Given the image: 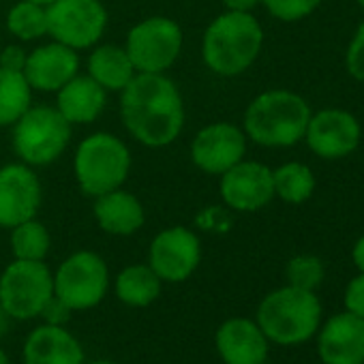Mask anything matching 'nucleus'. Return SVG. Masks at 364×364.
I'll return each mask as SVG.
<instances>
[{"label":"nucleus","instance_id":"nucleus-1","mask_svg":"<svg viewBox=\"0 0 364 364\" xmlns=\"http://www.w3.org/2000/svg\"><path fill=\"white\" fill-rule=\"evenodd\" d=\"M120 114L129 133L144 146L171 144L185 124V107L176 84L161 73H139L122 88Z\"/></svg>","mask_w":364,"mask_h":364},{"label":"nucleus","instance_id":"nucleus-2","mask_svg":"<svg viewBox=\"0 0 364 364\" xmlns=\"http://www.w3.org/2000/svg\"><path fill=\"white\" fill-rule=\"evenodd\" d=\"M262 43L264 31L251 14L228 11L208 26L202 41V56L217 75L234 77L255 63Z\"/></svg>","mask_w":364,"mask_h":364},{"label":"nucleus","instance_id":"nucleus-3","mask_svg":"<svg viewBox=\"0 0 364 364\" xmlns=\"http://www.w3.org/2000/svg\"><path fill=\"white\" fill-rule=\"evenodd\" d=\"M311 118L309 103L291 90H268L251 101L245 133L266 148H289L304 139Z\"/></svg>","mask_w":364,"mask_h":364},{"label":"nucleus","instance_id":"nucleus-4","mask_svg":"<svg viewBox=\"0 0 364 364\" xmlns=\"http://www.w3.org/2000/svg\"><path fill=\"white\" fill-rule=\"evenodd\" d=\"M321 304L315 291L281 287L268 294L257 309V326L277 345H300L319 330Z\"/></svg>","mask_w":364,"mask_h":364},{"label":"nucleus","instance_id":"nucleus-5","mask_svg":"<svg viewBox=\"0 0 364 364\" xmlns=\"http://www.w3.org/2000/svg\"><path fill=\"white\" fill-rule=\"evenodd\" d=\"M131 167V154L112 133L86 137L75 152V176L86 196H105L122 187Z\"/></svg>","mask_w":364,"mask_h":364},{"label":"nucleus","instance_id":"nucleus-6","mask_svg":"<svg viewBox=\"0 0 364 364\" xmlns=\"http://www.w3.org/2000/svg\"><path fill=\"white\" fill-rule=\"evenodd\" d=\"M71 139V122L50 105L28 107L14 129V148L28 165H50Z\"/></svg>","mask_w":364,"mask_h":364},{"label":"nucleus","instance_id":"nucleus-7","mask_svg":"<svg viewBox=\"0 0 364 364\" xmlns=\"http://www.w3.org/2000/svg\"><path fill=\"white\" fill-rule=\"evenodd\" d=\"M54 296V277L43 262L16 259L0 277V304L14 319H33Z\"/></svg>","mask_w":364,"mask_h":364},{"label":"nucleus","instance_id":"nucleus-8","mask_svg":"<svg viewBox=\"0 0 364 364\" xmlns=\"http://www.w3.org/2000/svg\"><path fill=\"white\" fill-rule=\"evenodd\" d=\"M109 285L105 262L92 251H80L67 257L54 277V296L71 311H86L97 306Z\"/></svg>","mask_w":364,"mask_h":364},{"label":"nucleus","instance_id":"nucleus-9","mask_svg":"<svg viewBox=\"0 0 364 364\" xmlns=\"http://www.w3.org/2000/svg\"><path fill=\"white\" fill-rule=\"evenodd\" d=\"M46 14L48 33L71 50L95 46L107 26V11L99 0H54Z\"/></svg>","mask_w":364,"mask_h":364},{"label":"nucleus","instance_id":"nucleus-10","mask_svg":"<svg viewBox=\"0 0 364 364\" xmlns=\"http://www.w3.org/2000/svg\"><path fill=\"white\" fill-rule=\"evenodd\" d=\"M182 48V33L173 20L150 18L131 28L127 37V54L141 73H161L173 65Z\"/></svg>","mask_w":364,"mask_h":364},{"label":"nucleus","instance_id":"nucleus-11","mask_svg":"<svg viewBox=\"0 0 364 364\" xmlns=\"http://www.w3.org/2000/svg\"><path fill=\"white\" fill-rule=\"evenodd\" d=\"M202 259L198 236L187 228H169L161 232L148 251V266L161 281L180 283L189 279Z\"/></svg>","mask_w":364,"mask_h":364},{"label":"nucleus","instance_id":"nucleus-12","mask_svg":"<svg viewBox=\"0 0 364 364\" xmlns=\"http://www.w3.org/2000/svg\"><path fill=\"white\" fill-rule=\"evenodd\" d=\"M360 137H362V129L358 118L336 107H328V109H319L317 114H311L304 131V139L309 148L326 161H334L351 154L358 148Z\"/></svg>","mask_w":364,"mask_h":364},{"label":"nucleus","instance_id":"nucleus-13","mask_svg":"<svg viewBox=\"0 0 364 364\" xmlns=\"http://www.w3.org/2000/svg\"><path fill=\"white\" fill-rule=\"evenodd\" d=\"M41 204L37 173L20 163L0 169V228H18L35 219Z\"/></svg>","mask_w":364,"mask_h":364},{"label":"nucleus","instance_id":"nucleus-14","mask_svg":"<svg viewBox=\"0 0 364 364\" xmlns=\"http://www.w3.org/2000/svg\"><path fill=\"white\" fill-rule=\"evenodd\" d=\"M221 198L240 213H255L274 198L272 169L257 161H240L221 173Z\"/></svg>","mask_w":364,"mask_h":364},{"label":"nucleus","instance_id":"nucleus-15","mask_svg":"<svg viewBox=\"0 0 364 364\" xmlns=\"http://www.w3.org/2000/svg\"><path fill=\"white\" fill-rule=\"evenodd\" d=\"M245 152L247 135L230 122L204 127L191 144L193 163L208 173H225L230 167L242 161Z\"/></svg>","mask_w":364,"mask_h":364},{"label":"nucleus","instance_id":"nucleus-16","mask_svg":"<svg viewBox=\"0 0 364 364\" xmlns=\"http://www.w3.org/2000/svg\"><path fill=\"white\" fill-rule=\"evenodd\" d=\"M323 364H364V319L345 311L330 317L317 338Z\"/></svg>","mask_w":364,"mask_h":364},{"label":"nucleus","instance_id":"nucleus-17","mask_svg":"<svg viewBox=\"0 0 364 364\" xmlns=\"http://www.w3.org/2000/svg\"><path fill=\"white\" fill-rule=\"evenodd\" d=\"M77 69L80 58L75 50L56 41L31 52L26 56L22 73L31 88H37L41 92H54L60 90L69 80H73Z\"/></svg>","mask_w":364,"mask_h":364},{"label":"nucleus","instance_id":"nucleus-18","mask_svg":"<svg viewBox=\"0 0 364 364\" xmlns=\"http://www.w3.org/2000/svg\"><path fill=\"white\" fill-rule=\"evenodd\" d=\"M217 351L225 364H259L268 358V338L257 321L232 317L217 330Z\"/></svg>","mask_w":364,"mask_h":364},{"label":"nucleus","instance_id":"nucleus-19","mask_svg":"<svg viewBox=\"0 0 364 364\" xmlns=\"http://www.w3.org/2000/svg\"><path fill=\"white\" fill-rule=\"evenodd\" d=\"M24 364H84V349L69 330L46 323L28 334Z\"/></svg>","mask_w":364,"mask_h":364},{"label":"nucleus","instance_id":"nucleus-20","mask_svg":"<svg viewBox=\"0 0 364 364\" xmlns=\"http://www.w3.org/2000/svg\"><path fill=\"white\" fill-rule=\"evenodd\" d=\"M105 107V88H101L90 75L73 77L58 90V112L73 122H92Z\"/></svg>","mask_w":364,"mask_h":364},{"label":"nucleus","instance_id":"nucleus-21","mask_svg":"<svg viewBox=\"0 0 364 364\" xmlns=\"http://www.w3.org/2000/svg\"><path fill=\"white\" fill-rule=\"evenodd\" d=\"M95 217L101 230L116 236H129L144 225V208L139 200L118 189L99 196L95 204Z\"/></svg>","mask_w":364,"mask_h":364},{"label":"nucleus","instance_id":"nucleus-22","mask_svg":"<svg viewBox=\"0 0 364 364\" xmlns=\"http://www.w3.org/2000/svg\"><path fill=\"white\" fill-rule=\"evenodd\" d=\"M90 77L105 90H122L135 75V67L127 50L116 46H101L88 60Z\"/></svg>","mask_w":364,"mask_h":364},{"label":"nucleus","instance_id":"nucleus-23","mask_svg":"<svg viewBox=\"0 0 364 364\" xmlns=\"http://www.w3.org/2000/svg\"><path fill=\"white\" fill-rule=\"evenodd\" d=\"M161 294V279L150 266H129L116 279V296L129 306H148Z\"/></svg>","mask_w":364,"mask_h":364},{"label":"nucleus","instance_id":"nucleus-24","mask_svg":"<svg viewBox=\"0 0 364 364\" xmlns=\"http://www.w3.org/2000/svg\"><path fill=\"white\" fill-rule=\"evenodd\" d=\"M31 90L22 71L0 67V127L20 120L31 107Z\"/></svg>","mask_w":364,"mask_h":364},{"label":"nucleus","instance_id":"nucleus-25","mask_svg":"<svg viewBox=\"0 0 364 364\" xmlns=\"http://www.w3.org/2000/svg\"><path fill=\"white\" fill-rule=\"evenodd\" d=\"M274 196H279L287 204H302L315 191V176L313 169L304 163H285L272 171Z\"/></svg>","mask_w":364,"mask_h":364},{"label":"nucleus","instance_id":"nucleus-26","mask_svg":"<svg viewBox=\"0 0 364 364\" xmlns=\"http://www.w3.org/2000/svg\"><path fill=\"white\" fill-rule=\"evenodd\" d=\"M11 249H14L16 259L43 262V257L50 251V234H48L46 225L31 219V221L14 228Z\"/></svg>","mask_w":364,"mask_h":364},{"label":"nucleus","instance_id":"nucleus-27","mask_svg":"<svg viewBox=\"0 0 364 364\" xmlns=\"http://www.w3.org/2000/svg\"><path fill=\"white\" fill-rule=\"evenodd\" d=\"M7 28L20 37L22 41H33L39 39L48 33V14L46 7L35 5V3H18L9 16H7Z\"/></svg>","mask_w":364,"mask_h":364},{"label":"nucleus","instance_id":"nucleus-28","mask_svg":"<svg viewBox=\"0 0 364 364\" xmlns=\"http://www.w3.org/2000/svg\"><path fill=\"white\" fill-rule=\"evenodd\" d=\"M285 274L291 287L315 291L323 281V264L315 255H296L294 259H289Z\"/></svg>","mask_w":364,"mask_h":364},{"label":"nucleus","instance_id":"nucleus-29","mask_svg":"<svg viewBox=\"0 0 364 364\" xmlns=\"http://www.w3.org/2000/svg\"><path fill=\"white\" fill-rule=\"evenodd\" d=\"M262 5L281 22H298L309 18L321 5V0H262Z\"/></svg>","mask_w":364,"mask_h":364},{"label":"nucleus","instance_id":"nucleus-30","mask_svg":"<svg viewBox=\"0 0 364 364\" xmlns=\"http://www.w3.org/2000/svg\"><path fill=\"white\" fill-rule=\"evenodd\" d=\"M345 67L353 80L364 82V22L358 26V31L353 33V37L347 46Z\"/></svg>","mask_w":364,"mask_h":364},{"label":"nucleus","instance_id":"nucleus-31","mask_svg":"<svg viewBox=\"0 0 364 364\" xmlns=\"http://www.w3.org/2000/svg\"><path fill=\"white\" fill-rule=\"evenodd\" d=\"M345 311L364 319V274L360 272L345 289Z\"/></svg>","mask_w":364,"mask_h":364},{"label":"nucleus","instance_id":"nucleus-32","mask_svg":"<svg viewBox=\"0 0 364 364\" xmlns=\"http://www.w3.org/2000/svg\"><path fill=\"white\" fill-rule=\"evenodd\" d=\"M71 309L60 300V298H56V296H52L48 302H46V306L41 309V317L46 319V323H50V326H65L69 319H71Z\"/></svg>","mask_w":364,"mask_h":364},{"label":"nucleus","instance_id":"nucleus-33","mask_svg":"<svg viewBox=\"0 0 364 364\" xmlns=\"http://www.w3.org/2000/svg\"><path fill=\"white\" fill-rule=\"evenodd\" d=\"M24 63H26V56L20 48L11 46L3 52V56H0V67L5 69H14V71H22L24 69Z\"/></svg>","mask_w":364,"mask_h":364},{"label":"nucleus","instance_id":"nucleus-34","mask_svg":"<svg viewBox=\"0 0 364 364\" xmlns=\"http://www.w3.org/2000/svg\"><path fill=\"white\" fill-rule=\"evenodd\" d=\"M262 0H223V5L230 9V11H245V14H251V9H255Z\"/></svg>","mask_w":364,"mask_h":364},{"label":"nucleus","instance_id":"nucleus-35","mask_svg":"<svg viewBox=\"0 0 364 364\" xmlns=\"http://www.w3.org/2000/svg\"><path fill=\"white\" fill-rule=\"evenodd\" d=\"M351 257H353V264L355 268L364 274V236L358 238V242L353 245V251H351Z\"/></svg>","mask_w":364,"mask_h":364},{"label":"nucleus","instance_id":"nucleus-36","mask_svg":"<svg viewBox=\"0 0 364 364\" xmlns=\"http://www.w3.org/2000/svg\"><path fill=\"white\" fill-rule=\"evenodd\" d=\"M11 321H14V317L3 309V304H0V338H5V336L9 334V330H11Z\"/></svg>","mask_w":364,"mask_h":364},{"label":"nucleus","instance_id":"nucleus-37","mask_svg":"<svg viewBox=\"0 0 364 364\" xmlns=\"http://www.w3.org/2000/svg\"><path fill=\"white\" fill-rule=\"evenodd\" d=\"M28 3H35V5L48 7V5H52V3H54V0H28Z\"/></svg>","mask_w":364,"mask_h":364},{"label":"nucleus","instance_id":"nucleus-38","mask_svg":"<svg viewBox=\"0 0 364 364\" xmlns=\"http://www.w3.org/2000/svg\"><path fill=\"white\" fill-rule=\"evenodd\" d=\"M0 364H9V358L3 349H0Z\"/></svg>","mask_w":364,"mask_h":364},{"label":"nucleus","instance_id":"nucleus-39","mask_svg":"<svg viewBox=\"0 0 364 364\" xmlns=\"http://www.w3.org/2000/svg\"><path fill=\"white\" fill-rule=\"evenodd\" d=\"M88 364H116V362H109V360H95V362H88Z\"/></svg>","mask_w":364,"mask_h":364},{"label":"nucleus","instance_id":"nucleus-40","mask_svg":"<svg viewBox=\"0 0 364 364\" xmlns=\"http://www.w3.org/2000/svg\"><path fill=\"white\" fill-rule=\"evenodd\" d=\"M355 3H358V5H360L362 9H364V0H355Z\"/></svg>","mask_w":364,"mask_h":364},{"label":"nucleus","instance_id":"nucleus-41","mask_svg":"<svg viewBox=\"0 0 364 364\" xmlns=\"http://www.w3.org/2000/svg\"><path fill=\"white\" fill-rule=\"evenodd\" d=\"M259 364H268V362H266V360H264V362H259Z\"/></svg>","mask_w":364,"mask_h":364}]
</instances>
